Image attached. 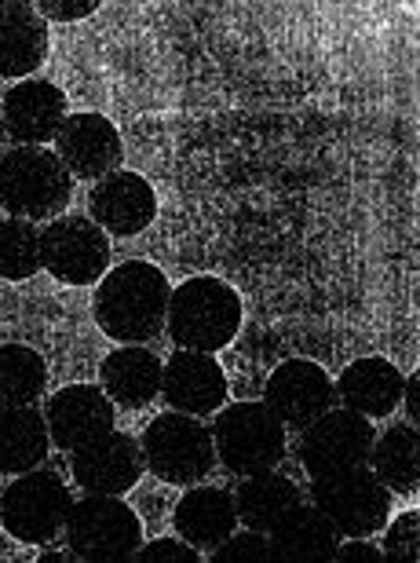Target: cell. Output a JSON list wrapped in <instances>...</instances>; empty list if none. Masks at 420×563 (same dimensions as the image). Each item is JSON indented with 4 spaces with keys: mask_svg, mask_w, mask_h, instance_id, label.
<instances>
[{
    "mask_svg": "<svg viewBox=\"0 0 420 563\" xmlns=\"http://www.w3.org/2000/svg\"><path fill=\"white\" fill-rule=\"evenodd\" d=\"M402 402H406V413H410V424H417L420 421V377L417 374L402 385Z\"/></svg>",
    "mask_w": 420,
    "mask_h": 563,
    "instance_id": "cell-33",
    "label": "cell"
},
{
    "mask_svg": "<svg viewBox=\"0 0 420 563\" xmlns=\"http://www.w3.org/2000/svg\"><path fill=\"white\" fill-rule=\"evenodd\" d=\"M41 267L63 286H92L110 267V239L92 217L70 212L41 231Z\"/></svg>",
    "mask_w": 420,
    "mask_h": 563,
    "instance_id": "cell-9",
    "label": "cell"
},
{
    "mask_svg": "<svg viewBox=\"0 0 420 563\" xmlns=\"http://www.w3.org/2000/svg\"><path fill=\"white\" fill-rule=\"evenodd\" d=\"M388 527V523H384ZM420 512H402L399 520L388 527V534H384V549L380 556L384 560H410L417 563L420 556Z\"/></svg>",
    "mask_w": 420,
    "mask_h": 563,
    "instance_id": "cell-28",
    "label": "cell"
},
{
    "mask_svg": "<svg viewBox=\"0 0 420 563\" xmlns=\"http://www.w3.org/2000/svg\"><path fill=\"white\" fill-rule=\"evenodd\" d=\"M143 465L154 472L162 483L173 487H195L206 483V476L215 468V443L212 428L190 413L168 410L143 428L140 439Z\"/></svg>",
    "mask_w": 420,
    "mask_h": 563,
    "instance_id": "cell-4",
    "label": "cell"
},
{
    "mask_svg": "<svg viewBox=\"0 0 420 563\" xmlns=\"http://www.w3.org/2000/svg\"><path fill=\"white\" fill-rule=\"evenodd\" d=\"M88 212L92 220L113 239H132L143 234L157 217V195L140 173H110L96 179L92 195H88Z\"/></svg>",
    "mask_w": 420,
    "mask_h": 563,
    "instance_id": "cell-15",
    "label": "cell"
},
{
    "mask_svg": "<svg viewBox=\"0 0 420 563\" xmlns=\"http://www.w3.org/2000/svg\"><path fill=\"white\" fill-rule=\"evenodd\" d=\"M209 560L215 563H231V560H275L270 553V538L264 531H234L231 538H223L220 545L212 549Z\"/></svg>",
    "mask_w": 420,
    "mask_h": 563,
    "instance_id": "cell-29",
    "label": "cell"
},
{
    "mask_svg": "<svg viewBox=\"0 0 420 563\" xmlns=\"http://www.w3.org/2000/svg\"><path fill=\"white\" fill-rule=\"evenodd\" d=\"M41 272V231L37 223L4 217L0 220V278L26 282Z\"/></svg>",
    "mask_w": 420,
    "mask_h": 563,
    "instance_id": "cell-27",
    "label": "cell"
},
{
    "mask_svg": "<svg viewBox=\"0 0 420 563\" xmlns=\"http://www.w3.org/2000/svg\"><path fill=\"white\" fill-rule=\"evenodd\" d=\"M373 439H377V428H373L369 418H362L355 410L333 407L308 428H300L297 457L308 476H329V472L340 468L369 465Z\"/></svg>",
    "mask_w": 420,
    "mask_h": 563,
    "instance_id": "cell-10",
    "label": "cell"
},
{
    "mask_svg": "<svg viewBox=\"0 0 420 563\" xmlns=\"http://www.w3.org/2000/svg\"><path fill=\"white\" fill-rule=\"evenodd\" d=\"M52 143L74 179H103L118 173L124 162V143L103 114H66Z\"/></svg>",
    "mask_w": 420,
    "mask_h": 563,
    "instance_id": "cell-14",
    "label": "cell"
},
{
    "mask_svg": "<svg viewBox=\"0 0 420 563\" xmlns=\"http://www.w3.org/2000/svg\"><path fill=\"white\" fill-rule=\"evenodd\" d=\"M113 418H118V410L107 399V391L96 385L59 388L44 402V424H48L52 443L59 450H77L107 435L113 428Z\"/></svg>",
    "mask_w": 420,
    "mask_h": 563,
    "instance_id": "cell-17",
    "label": "cell"
},
{
    "mask_svg": "<svg viewBox=\"0 0 420 563\" xmlns=\"http://www.w3.org/2000/svg\"><path fill=\"white\" fill-rule=\"evenodd\" d=\"M41 19H55V22H77L88 19L92 11H99V0H37Z\"/></svg>",
    "mask_w": 420,
    "mask_h": 563,
    "instance_id": "cell-31",
    "label": "cell"
},
{
    "mask_svg": "<svg viewBox=\"0 0 420 563\" xmlns=\"http://www.w3.org/2000/svg\"><path fill=\"white\" fill-rule=\"evenodd\" d=\"M74 494L59 472L30 468L0 490V523L22 545H52L63 534Z\"/></svg>",
    "mask_w": 420,
    "mask_h": 563,
    "instance_id": "cell-6",
    "label": "cell"
},
{
    "mask_svg": "<svg viewBox=\"0 0 420 563\" xmlns=\"http://www.w3.org/2000/svg\"><path fill=\"white\" fill-rule=\"evenodd\" d=\"M311 505L333 523L340 538H369L391 516V490L373 476L369 465L311 476Z\"/></svg>",
    "mask_w": 420,
    "mask_h": 563,
    "instance_id": "cell-8",
    "label": "cell"
},
{
    "mask_svg": "<svg viewBox=\"0 0 420 563\" xmlns=\"http://www.w3.org/2000/svg\"><path fill=\"white\" fill-rule=\"evenodd\" d=\"M48 388V366L26 344H0V402H37Z\"/></svg>",
    "mask_w": 420,
    "mask_h": 563,
    "instance_id": "cell-26",
    "label": "cell"
},
{
    "mask_svg": "<svg viewBox=\"0 0 420 563\" xmlns=\"http://www.w3.org/2000/svg\"><path fill=\"white\" fill-rule=\"evenodd\" d=\"M48 55V22L30 0H0V77H26Z\"/></svg>",
    "mask_w": 420,
    "mask_h": 563,
    "instance_id": "cell-19",
    "label": "cell"
},
{
    "mask_svg": "<svg viewBox=\"0 0 420 563\" xmlns=\"http://www.w3.org/2000/svg\"><path fill=\"white\" fill-rule=\"evenodd\" d=\"M406 377L388 358H355L336 380V402L344 410H355L362 418H388L402 402Z\"/></svg>",
    "mask_w": 420,
    "mask_h": 563,
    "instance_id": "cell-21",
    "label": "cell"
},
{
    "mask_svg": "<svg viewBox=\"0 0 420 563\" xmlns=\"http://www.w3.org/2000/svg\"><path fill=\"white\" fill-rule=\"evenodd\" d=\"M209 428L215 443V465H223L231 476L267 472L286 457V424L264 402L220 407Z\"/></svg>",
    "mask_w": 420,
    "mask_h": 563,
    "instance_id": "cell-5",
    "label": "cell"
},
{
    "mask_svg": "<svg viewBox=\"0 0 420 563\" xmlns=\"http://www.w3.org/2000/svg\"><path fill=\"white\" fill-rule=\"evenodd\" d=\"M4 140H8V136H4V118H0V146H4Z\"/></svg>",
    "mask_w": 420,
    "mask_h": 563,
    "instance_id": "cell-35",
    "label": "cell"
},
{
    "mask_svg": "<svg viewBox=\"0 0 420 563\" xmlns=\"http://www.w3.org/2000/svg\"><path fill=\"white\" fill-rule=\"evenodd\" d=\"M74 198V176L48 146H11L0 154V209L15 220H55Z\"/></svg>",
    "mask_w": 420,
    "mask_h": 563,
    "instance_id": "cell-2",
    "label": "cell"
},
{
    "mask_svg": "<svg viewBox=\"0 0 420 563\" xmlns=\"http://www.w3.org/2000/svg\"><path fill=\"white\" fill-rule=\"evenodd\" d=\"M264 407L286 424V432L289 428L300 432V428H308L325 410L336 407V388L325 369L311 358H289L267 377Z\"/></svg>",
    "mask_w": 420,
    "mask_h": 563,
    "instance_id": "cell-11",
    "label": "cell"
},
{
    "mask_svg": "<svg viewBox=\"0 0 420 563\" xmlns=\"http://www.w3.org/2000/svg\"><path fill=\"white\" fill-rule=\"evenodd\" d=\"M52 435L37 402H0V476H22L41 468Z\"/></svg>",
    "mask_w": 420,
    "mask_h": 563,
    "instance_id": "cell-22",
    "label": "cell"
},
{
    "mask_svg": "<svg viewBox=\"0 0 420 563\" xmlns=\"http://www.w3.org/2000/svg\"><path fill=\"white\" fill-rule=\"evenodd\" d=\"M297 501H303L300 487L289 476L275 472V468L242 476V483L234 487L237 523L248 527V531H264L267 534L270 527H275Z\"/></svg>",
    "mask_w": 420,
    "mask_h": 563,
    "instance_id": "cell-24",
    "label": "cell"
},
{
    "mask_svg": "<svg viewBox=\"0 0 420 563\" xmlns=\"http://www.w3.org/2000/svg\"><path fill=\"white\" fill-rule=\"evenodd\" d=\"M333 560H380V549L369 545L366 538H340Z\"/></svg>",
    "mask_w": 420,
    "mask_h": 563,
    "instance_id": "cell-32",
    "label": "cell"
},
{
    "mask_svg": "<svg viewBox=\"0 0 420 563\" xmlns=\"http://www.w3.org/2000/svg\"><path fill=\"white\" fill-rule=\"evenodd\" d=\"M275 560H333L340 534L311 501H297L267 531Z\"/></svg>",
    "mask_w": 420,
    "mask_h": 563,
    "instance_id": "cell-23",
    "label": "cell"
},
{
    "mask_svg": "<svg viewBox=\"0 0 420 563\" xmlns=\"http://www.w3.org/2000/svg\"><path fill=\"white\" fill-rule=\"evenodd\" d=\"M173 286L146 261L118 264L110 275L99 278L96 289V322L110 341L146 344L165 330Z\"/></svg>",
    "mask_w": 420,
    "mask_h": 563,
    "instance_id": "cell-1",
    "label": "cell"
},
{
    "mask_svg": "<svg viewBox=\"0 0 420 563\" xmlns=\"http://www.w3.org/2000/svg\"><path fill=\"white\" fill-rule=\"evenodd\" d=\"M37 560H41V563H81V560H77V556L70 553V549H59V553L52 549V553H41Z\"/></svg>",
    "mask_w": 420,
    "mask_h": 563,
    "instance_id": "cell-34",
    "label": "cell"
},
{
    "mask_svg": "<svg viewBox=\"0 0 420 563\" xmlns=\"http://www.w3.org/2000/svg\"><path fill=\"white\" fill-rule=\"evenodd\" d=\"M369 468L391 494L420 490V432L417 424L402 421L373 439Z\"/></svg>",
    "mask_w": 420,
    "mask_h": 563,
    "instance_id": "cell-25",
    "label": "cell"
},
{
    "mask_svg": "<svg viewBox=\"0 0 420 563\" xmlns=\"http://www.w3.org/2000/svg\"><path fill=\"white\" fill-rule=\"evenodd\" d=\"M242 325V297L220 278H190L173 289L165 330L184 352L215 355Z\"/></svg>",
    "mask_w": 420,
    "mask_h": 563,
    "instance_id": "cell-3",
    "label": "cell"
},
{
    "mask_svg": "<svg viewBox=\"0 0 420 563\" xmlns=\"http://www.w3.org/2000/svg\"><path fill=\"white\" fill-rule=\"evenodd\" d=\"M162 399L176 413L209 418V413L226 407V377L220 363L206 352L176 347V355L162 366Z\"/></svg>",
    "mask_w": 420,
    "mask_h": 563,
    "instance_id": "cell-16",
    "label": "cell"
},
{
    "mask_svg": "<svg viewBox=\"0 0 420 563\" xmlns=\"http://www.w3.org/2000/svg\"><path fill=\"white\" fill-rule=\"evenodd\" d=\"M132 560H140V563H198L201 553L176 534V538H157V542L140 545Z\"/></svg>",
    "mask_w": 420,
    "mask_h": 563,
    "instance_id": "cell-30",
    "label": "cell"
},
{
    "mask_svg": "<svg viewBox=\"0 0 420 563\" xmlns=\"http://www.w3.org/2000/svg\"><path fill=\"white\" fill-rule=\"evenodd\" d=\"M63 542L81 563H121L143 545V523L113 494H85L66 516Z\"/></svg>",
    "mask_w": 420,
    "mask_h": 563,
    "instance_id": "cell-7",
    "label": "cell"
},
{
    "mask_svg": "<svg viewBox=\"0 0 420 563\" xmlns=\"http://www.w3.org/2000/svg\"><path fill=\"white\" fill-rule=\"evenodd\" d=\"M0 118H4V136L15 146H44L59 136L66 121V96L59 85L26 77L11 85L0 99Z\"/></svg>",
    "mask_w": 420,
    "mask_h": 563,
    "instance_id": "cell-13",
    "label": "cell"
},
{
    "mask_svg": "<svg viewBox=\"0 0 420 563\" xmlns=\"http://www.w3.org/2000/svg\"><path fill=\"white\" fill-rule=\"evenodd\" d=\"M173 527L198 553H212L223 538L234 534L237 509L234 494L226 487H190L173 509Z\"/></svg>",
    "mask_w": 420,
    "mask_h": 563,
    "instance_id": "cell-20",
    "label": "cell"
},
{
    "mask_svg": "<svg viewBox=\"0 0 420 563\" xmlns=\"http://www.w3.org/2000/svg\"><path fill=\"white\" fill-rule=\"evenodd\" d=\"M70 472H74V483L81 487L85 494H129L135 483L143 476V450L135 443L132 435L118 432L110 428L107 435L92 439V443L70 450Z\"/></svg>",
    "mask_w": 420,
    "mask_h": 563,
    "instance_id": "cell-12",
    "label": "cell"
},
{
    "mask_svg": "<svg viewBox=\"0 0 420 563\" xmlns=\"http://www.w3.org/2000/svg\"><path fill=\"white\" fill-rule=\"evenodd\" d=\"M162 358L146 344H121L99 366V388L121 410H143L162 396Z\"/></svg>",
    "mask_w": 420,
    "mask_h": 563,
    "instance_id": "cell-18",
    "label": "cell"
}]
</instances>
